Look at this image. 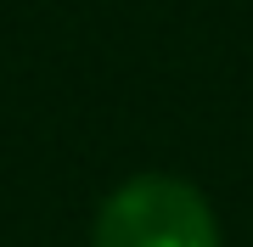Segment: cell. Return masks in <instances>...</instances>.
<instances>
[{
	"instance_id": "cell-1",
	"label": "cell",
	"mask_w": 253,
	"mask_h": 247,
	"mask_svg": "<svg viewBox=\"0 0 253 247\" xmlns=\"http://www.w3.org/2000/svg\"><path fill=\"white\" fill-rule=\"evenodd\" d=\"M90 247H225L208 197L180 174H129L101 197Z\"/></svg>"
}]
</instances>
